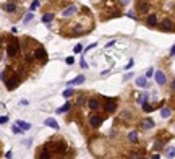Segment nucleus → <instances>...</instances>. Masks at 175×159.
Returning <instances> with one entry per match:
<instances>
[{"mask_svg": "<svg viewBox=\"0 0 175 159\" xmlns=\"http://www.w3.org/2000/svg\"><path fill=\"white\" fill-rule=\"evenodd\" d=\"M172 90L175 91V80H173V81H172Z\"/></svg>", "mask_w": 175, "mask_h": 159, "instance_id": "nucleus-42", "label": "nucleus"}, {"mask_svg": "<svg viewBox=\"0 0 175 159\" xmlns=\"http://www.w3.org/2000/svg\"><path fill=\"white\" fill-rule=\"evenodd\" d=\"M12 132H13V133H16V135H18V133H21V127H20V125H15V127L12 128Z\"/></svg>", "mask_w": 175, "mask_h": 159, "instance_id": "nucleus-28", "label": "nucleus"}, {"mask_svg": "<svg viewBox=\"0 0 175 159\" xmlns=\"http://www.w3.org/2000/svg\"><path fill=\"white\" fill-rule=\"evenodd\" d=\"M73 93H75V91L68 88V90H65V91H63V96H65V97H70V96H73Z\"/></svg>", "mask_w": 175, "mask_h": 159, "instance_id": "nucleus-26", "label": "nucleus"}, {"mask_svg": "<svg viewBox=\"0 0 175 159\" xmlns=\"http://www.w3.org/2000/svg\"><path fill=\"white\" fill-rule=\"evenodd\" d=\"M160 115H162L164 119L170 117V109H169V107H162V109H160Z\"/></svg>", "mask_w": 175, "mask_h": 159, "instance_id": "nucleus-23", "label": "nucleus"}, {"mask_svg": "<svg viewBox=\"0 0 175 159\" xmlns=\"http://www.w3.org/2000/svg\"><path fill=\"white\" fill-rule=\"evenodd\" d=\"M8 122V115H2L0 117V123H7Z\"/></svg>", "mask_w": 175, "mask_h": 159, "instance_id": "nucleus-30", "label": "nucleus"}, {"mask_svg": "<svg viewBox=\"0 0 175 159\" xmlns=\"http://www.w3.org/2000/svg\"><path fill=\"white\" fill-rule=\"evenodd\" d=\"M156 81H157V85H160V86L167 83V80H165L164 72H156Z\"/></svg>", "mask_w": 175, "mask_h": 159, "instance_id": "nucleus-7", "label": "nucleus"}, {"mask_svg": "<svg viewBox=\"0 0 175 159\" xmlns=\"http://www.w3.org/2000/svg\"><path fill=\"white\" fill-rule=\"evenodd\" d=\"M37 2H39V0H37Z\"/></svg>", "mask_w": 175, "mask_h": 159, "instance_id": "nucleus-43", "label": "nucleus"}, {"mask_svg": "<svg viewBox=\"0 0 175 159\" xmlns=\"http://www.w3.org/2000/svg\"><path fill=\"white\" fill-rule=\"evenodd\" d=\"M44 123L47 125V127H50V128H55V130L59 128V123H57L54 119H45V122H44Z\"/></svg>", "mask_w": 175, "mask_h": 159, "instance_id": "nucleus-15", "label": "nucleus"}, {"mask_svg": "<svg viewBox=\"0 0 175 159\" xmlns=\"http://www.w3.org/2000/svg\"><path fill=\"white\" fill-rule=\"evenodd\" d=\"M83 102H84V97H83V96H79V97H78V101H76V104H78V106H81Z\"/></svg>", "mask_w": 175, "mask_h": 159, "instance_id": "nucleus-34", "label": "nucleus"}, {"mask_svg": "<svg viewBox=\"0 0 175 159\" xmlns=\"http://www.w3.org/2000/svg\"><path fill=\"white\" fill-rule=\"evenodd\" d=\"M3 8H5V12H8V13H13L16 10V5L13 2H8V3H5V5H3Z\"/></svg>", "mask_w": 175, "mask_h": 159, "instance_id": "nucleus-13", "label": "nucleus"}, {"mask_svg": "<svg viewBox=\"0 0 175 159\" xmlns=\"http://www.w3.org/2000/svg\"><path fill=\"white\" fill-rule=\"evenodd\" d=\"M159 157H160V156H159V154H154V156H153V157H151V159H159Z\"/></svg>", "mask_w": 175, "mask_h": 159, "instance_id": "nucleus-41", "label": "nucleus"}, {"mask_svg": "<svg viewBox=\"0 0 175 159\" xmlns=\"http://www.w3.org/2000/svg\"><path fill=\"white\" fill-rule=\"evenodd\" d=\"M39 159H52V154L50 151H47V149H44L42 153H39V156H37Z\"/></svg>", "mask_w": 175, "mask_h": 159, "instance_id": "nucleus-19", "label": "nucleus"}, {"mask_svg": "<svg viewBox=\"0 0 175 159\" xmlns=\"http://www.w3.org/2000/svg\"><path fill=\"white\" fill-rule=\"evenodd\" d=\"M65 62H67L68 65H72V63L75 62V59H73V57H67V60H65Z\"/></svg>", "mask_w": 175, "mask_h": 159, "instance_id": "nucleus-35", "label": "nucleus"}, {"mask_svg": "<svg viewBox=\"0 0 175 159\" xmlns=\"http://www.w3.org/2000/svg\"><path fill=\"white\" fill-rule=\"evenodd\" d=\"M130 159H141V157H140L138 153H131V154H130Z\"/></svg>", "mask_w": 175, "mask_h": 159, "instance_id": "nucleus-33", "label": "nucleus"}, {"mask_svg": "<svg viewBox=\"0 0 175 159\" xmlns=\"http://www.w3.org/2000/svg\"><path fill=\"white\" fill-rule=\"evenodd\" d=\"M170 55H175V46H173L172 49H170Z\"/></svg>", "mask_w": 175, "mask_h": 159, "instance_id": "nucleus-40", "label": "nucleus"}, {"mask_svg": "<svg viewBox=\"0 0 175 159\" xmlns=\"http://www.w3.org/2000/svg\"><path fill=\"white\" fill-rule=\"evenodd\" d=\"M128 140H130L131 143H138V140H140L138 132H130V133H128Z\"/></svg>", "mask_w": 175, "mask_h": 159, "instance_id": "nucleus-14", "label": "nucleus"}, {"mask_svg": "<svg viewBox=\"0 0 175 159\" xmlns=\"http://www.w3.org/2000/svg\"><path fill=\"white\" fill-rule=\"evenodd\" d=\"M126 70H130V68H133V60H130L128 63H126V67H125Z\"/></svg>", "mask_w": 175, "mask_h": 159, "instance_id": "nucleus-36", "label": "nucleus"}, {"mask_svg": "<svg viewBox=\"0 0 175 159\" xmlns=\"http://www.w3.org/2000/svg\"><path fill=\"white\" fill-rule=\"evenodd\" d=\"M84 80H86V78H84L83 75H78V76L75 78V80H72V81H68V86H75V85H83V83H84Z\"/></svg>", "mask_w": 175, "mask_h": 159, "instance_id": "nucleus-8", "label": "nucleus"}, {"mask_svg": "<svg viewBox=\"0 0 175 159\" xmlns=\"http://www.w3.org/2000/svg\"><path fill=\"white\" fill-rule=\"evenodd\" d=\"M70 107H72V104H70V102H67V104H63L62 107H59V109H57V114H63V112L70 110Z\"/></svg>", "mask_w": 175, "mask_h": 159, "instance_id": "nucleus-18", "label": "nucleus"}, {"mask_svg": "<svg viewBox=\"0 0 175 159\" xmlns=\"http://www.w3.org/2000/svg\"><path fill=\"white\" fill-rule=\"evenodd\" d=\"M154 109H156V106L149 104V102H144V104H143V110L144 112H151V110H154Z\"/></svg>", "mask_w": 175, "mask_h": 159, "instance_id": "nucleus-22", "label": "nucleus"}, {"mask_svg": "<svg viewBox=\"0 0 175 159\" xmlns=\"http://www.w3.org/2000/svg\"><path fill=\"white\" fill-rule=\"evenodd\" d=\"M153 75H156L153 68H149V70H148V72H146V76H148V78H151V76H153Z\"/></svg>", "mask_w": 175, "mask_h": 159, "instance_id": "nucleus-32", "label": "nucleus"}, {"mask_svg": "<svg viewBox=\"0 0 175 159\" xmlns=\"http://www.w3.org/2000/svg\"><path fill=\"white\" fill-rule=\"evenodd\" d=\"M32 18H34V15H32V13H26L25 18H23V25H28V23H29Z\"/></svg>", "mask_w": 175, "mask_h": 159, "instance_id": "nucleus-24", "label": "nucleus"}, {"mask_svg": "<svg viewBox=\"0 0 175 159\" xmlns=\"http://www.w3.org/2000/svg\"><path fill=\"white\" fill-rule=\"evenodd\" d=\"M52 20H54V15H52V13H45V15H42V23H50Z\"/></svg>", "mask_w": 175, "mask_h": 159, "instance_id": "nucleus-21", "label": "nucleus"}, {"mask_svg": "<svg viewBox=\"0 0 175 159\" xmlns=\"http://www.w3.org/2000/svg\"><path fill=\"white\" fill-rule=\"evenodd\" d=\"M104 107H106V112L112 114V112H115V109H117V101L115 99H107Z\"/></svg>", "mask_w": 175, "mask_h": 159, "instance_id": "nucleus-4", "label": "nucleus"}, {"mask_svg": "<svg viewBox=\"0 0 175 159\" xmlns=\"http://www.w3.org/2000/svg\"><path fill=\"white\" fill-rule=\"evenodd\" d=\"M34 57L39 59V60H42V62H45V60H47V52L44 50V47H37V49L34 50Z\"/></svg>", "mask_w": 175, "mask_h": 159, "instance_id": "nucleus-5", "label": "nucleus"}, {"mask_svg": "<svg viewBox=\"0 0 175 159\" xmlns=\"http://www.w3.org/2000/svg\"><path fill=\"white\" fill-rule=\"evenodd\" d=\"M148 93H141V94L138 96V104H141V106H143L144 104V102H146V99H148Z\"/></svg>", "mask_w": 175, "mask_h": 159, "instance_id": "nucleus-20", "label": "nucleus"}, {"mask_svg": "<svg viewBox=\"0 0 175 159\" xmlns=\"http://www.w3.org/2000/svg\"><path fill=\"white\" fill-rule=\"evenodd\" d=\"M20 81H21V80H20V76H12L10 80H8V81H5V86H7V90H15V88L18 86V85H20Z\"/></svg>", "mask_w": 175, "mask_h": 159, "instance_id": "nucleus-3", "label": "nucleus"}, {"mask_svg": "<svg viewBox=\"0 0 175 159\" xmlns=\"http://www.w3.org/2000/svg\"><path fill=\"white\" fill-rule=\"evenodd\" d=\"M81 67H83V68H86V67H88V63H86V60H84V59L81 60Z\"/></svg>", "mask_w": 175, "mask_h": 159, "instance_id": "nucleus-37", "label": "nucleus"}, {"mask_svg": "<svg viewBox=\"0 0 175 159\" xmlns=\"http://www.w3.org/2000/svg\"><path fill=\"white\" fill-rule=\"evenodd\" d=\"M113 44H115V41H110V42H107V46H106V47H112Z\"/></svg>", "mask_w": 175, "mask_h": 159, "instance_id": "nucleus-38", "label": "nucleus"}, {"mask_svg": "<svg viewBox=\"0 0 175 159\" xmlns=\"http://www.w3.org/2000/svg\"><path fill=\"white\" fill-rule=\"evenodd\" d=\"M136 86H140V88L148 86V76H140L138 80H136Z\"/></svg>", "mask_w": 175, "mask_h": 159, "instance_id": "nucleus-11", "label": "nucleus"}, {"mask_svg": "<svg viewBox=\"0 0 175 159\" xmlns=\"http://www.w3.org/2000/svg\"><path fill=\"white\" fill-rule=\"evenodd\" d=\"M78 12V8L75 7V5H72V7H68V8H65V10L62 12V15L63 16H72V15H75V13Z\"/></svg>", "mask_w": 175, "mask_h": 159, "instance_id": "nucleus-9", "label": "nucleus"}, {"mask_svg": "<svg viewBox=\"0 0 175 159\" xmlns=\"http://www.w3.org/2000/svg\"><path fill=\"white\" fill-rule=\"evenodd\" d=\"M175 156V148H169L167 149V157H173Z\"/></svg>", "mask_w": 175, "mask_h": 159, "instance_id": "nucleus-27", "label": "nucleus"}, {"mask_svg": "<svg viewBox=\"0 0 175 159\" xmlns=\"http://www.w3.org/2000/svg\"><path fill=\"white\" fill-rule=\"evenodd\" d=\"M141 127H143V130H149L154 127V122L151 119H143V123H141Z\"/></svg>", "mask_w": 175, "mask_h": 159, "instance_id": "nucleus-10", "label": "nucleus"}, {"mask_svg": "<svg viewBox=\"0 0 175 159\" xmlns=\"http://www.w3.org/2000/svg\"><path fill=\"white\" fill-rule=\"evenodd\" d=\"M37 7H39V2H37V0H34V2L31 3V12H34Z\"/></svg>", "mask_w": 175, "mask_h": 159, "instance_id": "nucleus-29", "label": "nucleus"}, {"mask_svg": "<svg viewBox=\"0 0 175 159\" xmlns=\"http://www.w3.org/2000/svg\"><path fill=\"white\" fill-rule=\"evenodd\" d=\"M88 106H89V109L96 110V109H99V106H101V104H99V101H97V99H94V97H93V99H89V101H88Z\"/></svg>", "mask_w": 175, "mask_h": 159, "instance_id": "nucleus-12", "label": "nucleus"}, {"mask_svg": "<svg viewBox=\"0 0 175 159\" xmlns=\"http://www.w3.org/2000/svg\"><path fill=\"white\" fill-rule=\"evenodd\" d=\"M81 50H83V46H81V44H76V46H75V52H76V54L81 52Z\"/></svg>", "mask_w": 175, "mask_h": 159, "instance_id": "nucleus-31", "label": "nucleus"}, {"mask_svg": "<svg viewBox=\"0 0 175 159\" xmlns=\"http://www.w3.org/2000/svg\"><path fill=\"white\" fill-rule=\"evenodd\" d=\"M160 28L165 31H173L175 29V25L170 20H162V23H160Z\"/></svg>", "mask_w": 175, "mask_h": 159, "instance_id": "nucleus-6", "label": "nucleus"}, {"mask_svg": "<svg viewBox=\"0 0 175 159\" xmlns=\"http://www.w3.org/2000/svg\"><path fill=\"white\" fill-rule=\"evenodd\" d=\"M5 157H7V159H10V157H12V151H8V153L5 154Z\"/></svg>", "mask_w": 175, "mask_h": 159, "instance_id": "nucleus-39", "label": "nucleus"}, {"mask_svg": "<svg viewBox=\"0 0 175 159\" xmlns=\"http://www.w3.org/2000/svg\"><path fill=\"white\" fill-rule=\"evenodd\" d=\"M18 50H20V42H18V41H12V42L7 46V54L10 55V57L16 55Z\"/></svg>", "mask_w": 175, "mask_h": 159, "instance_id": "nucleus-2", "label": "nucleus"}, {"mask_svg": "<svg viewBox=\"0 0 175 159\" xmlns=\"http://www.w3.org/2000/svg\"><path fill=\"white\" fill-rule=\"evenodd\" d=\"M146 23H148V26L157 25V16H156V15H149V16H148V21H146Z\"/></svg>", "mask_w": 175, "mask_h": 159, "instance_id": "nucleus-17", "label": "nucleus"}, {"mask_svg": "<svg viewBox=\"0 0 175 159\" xmlns=\"http://www.w3.org/2000/svg\"><path fill=\"white\" fill-rule=\"evenodd\" d=\"M102 122H104V117L101 114H94V115L89 117V125H91L93 128H99L102 125Z\"/></svg>", "mask_w": 175, "mask_h": 159, "instance_id": "nucleus-1", "label": "nucleus"}, {"mask_svg": "<svg viewBox=\"0 0 175 159\" xmlns=\"http://www.w3.org/2000/svg\"><path fill=\"white\" fill-rule=\"evenodd\" d=\"M148 10H149V3H148V2H141L140 7H138V12H140V13H146Z\"/></svg>", "mask_w": 175, "mask_h": 159, "instance_id": "nucleus-16", "label": "nucleus"}, {"mask_svg": "<svg viewBox=\"0 0 175 159\" xmlns=\"http://www.w3.org/2000/svg\"><path fill=\"white\" fill-rule=\"evenodd\" d=\"M16 125H20V127H21V130H29V128H31V125H29V123H26V122H21V120H20V122H18Z\"/></svg>", "mask_w": 175, "mask_h": 159, "instance_id": "nucleus-25", "label": "nucleus"}]
</instances>
